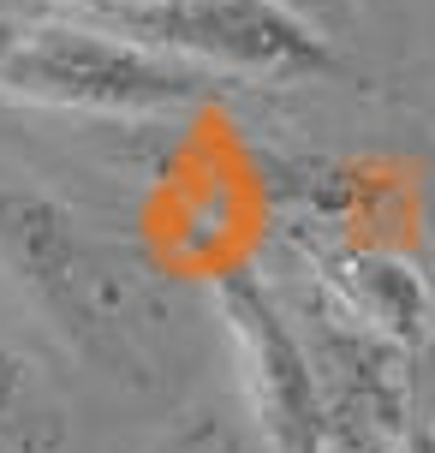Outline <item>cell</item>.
<instances>
[{
    "label": "cell",
    "mask_w": 435,
    "mask_h": 453,
    "mask_svg": "<svg viewBox=\"0 0 435 453\" xmlns=\"http://www.w3.org/2000/svg\"><path fill=\"white\" fill-rule=\"evenodd\" d=\"M156 453H245V441L233 435L227 418H191V424H179Z\"/></svg>",
    "instance_id": "obj_7"
},
{
    "label": "cell",
    "mask_w": 435,
    "mask_h": 453,
    "mask_svg": "<svg viewBox=\"0 0 435 453\" xmlns=\"http://www.w3.org/2000/svg\"><path fill=\"white\" fill-rule=\"evenodd\" d=\"M209 293L227 328L239 394H245L263 453H334V430H328V406H322L304 334L293 328L286 304L269 293V280L256 269H227L215 274Z\"/></svg>",
    "instance_id": "obj_4"
},
{
    "label": "cell",
    "mask_w": 435,
    "mask_h": 453,
    "mask_svg": "<svg viewBox=\"0 0 435 453\" xmlns=\"http://www.w3.org/2000/svg\"><path fill=\"white\" fill-rule=\"evenodd\" d=\"M24 411H30V364L19 346L0 340V441L24 424Z\"/></svg>",
    "instance_id": "obj_6"
},
{
    "label": "cell",
    "mask_w": 435,
    "mask_h": 453,
    "mask_svg": "<svg viewBox=\"0 0 435 453\" xmlns=\"http://www.w3.org/2000/svg\"><path fill=\"white\" fill-rule=\"evenodd\" d=\"M78 12L221 84H322L346 72L340 48L298 0H114Z\"/></svg>",
    "instance_id": "obj_3"
},
{
    "label": "cell",
    "mask_w": 435,
    "mask_h": 453,
    "mask_svg": "<svg viewBox=\"0 0 435 453\" xmlns=\"http://www.w3.org/2000/svg\"><path fill=\"white\" fill-rule=\"evenodd\" d=\"M72 6H114V0H72ZM298 6H310V0H298Z\"/></svg>",
    "instance_id": "obj_8"
},
{
    "label": "cell",
    "mask_w": 435,
    "mask_h": 453,
    "mask_svg": "<svg viewBox=\"0 0 435 453\" xmlns=\"http://www.w3.org/2000/svg\"><path fill=\"white\" fill-rule=\"evenodd\" d=\"M310 280L322 298H334L346 317H358L364 328L417 346L424 334V287L417 274H406L400 263L376 257V250H346V245H310Z\"/></svg>",
    "instance_id": "obj_5"
},
{
    "label": "cell",
    "mask_w": 435,
    "mask_h": 453,
    "mask_svg": "<svg viewBox=\"0 0 435 453\" xmlns=\"http://www.w3.org/2000/svg\"><path fill=\"white\" fill-rule=\"evenodd\" d=\"M364 6H388V0H364Z\"/></svg>",
    "instance_id": "obj_9"
},
{
    "label": "cell",
    "mask_w": 435,
    "mask_h": 453,
    "mask_svg": "<svg viewBox=\"0 0 435 453\" xmlns=\"http://www.w3.org/2000/svg\"><path fill=\"white\" fill-rule=\"evenodd\" d=\"M0 274L78 358L114 376H149V317L132 269L60 197L0 185Z\"/></svg>",
    "instance_id": "obj_1"
},
{
    "label": "cell",
    "mask_w": 435,
    "mask_h": 453,
    "mask_svg": "<svg viewBox=\"0 0 435 453\" xmlns=\"http://www.w3.org/2000/svg\"><path fill=\"white\" fill-rule=\"evenodd\" d=\"M430 430H435V418H430Z\"/></svg>",
    "instance_id": "obj_10"
},
{
    "label": "cell",
    "mask_w": 435,
    "mask_h": 453,
    "mask_svg": "<svg viewBox=\"0 0 435 453\" xmlns=\"http://www.w3.org/2000/svg\"><path fill=\"white\" fill-rule=\"evenodd\" d=\"M0 96L72 113H179L221 96V78L161 60L132 36L84 19H6L0 12Z\"/></svg>",
    "instance_id": "obj_2"
}]
</instances>
